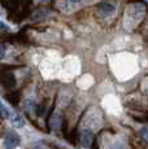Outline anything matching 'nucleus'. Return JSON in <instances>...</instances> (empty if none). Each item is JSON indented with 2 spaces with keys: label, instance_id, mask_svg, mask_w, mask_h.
Listing matches in <instances>:
<instances>
[{
  "label": "nucleus",
  "instance_id": "f257e3e1",
  "mask_svg": "<svg viewBox=\"0 0 148 149\" xmlns=\"http://www.w3.org/2000/svg\"><path fill=\"white\" fill-rule=\"evenodd\" d=\"M0 83H1V86L5 90L12 91L17 84L15 74L10 73V71H1L0 73Z\"/></svg>",
  "mask_w": 148,
  "mask_h": 149
},
{
  "label": "nucleus",
  "instance_id": "f03ea898",
  "mask_svg": "<svg viewBox=\"0 0 148 149\" xmlns=\"http://www.w3.org/2000/svg\"><path fill=\"white\" fill-rule=\"evenodd\" d=\"M20 143H21L20 136L15 132H9L4 136V141H3V144H4L5 149H15L20 145Z\"/></svg>",
  "mask_w": 148,
  "mask_h": 149
},
{
  "label": "nucleus",
  "instance_id": "7ed1b4c3",
  "mask_svg": "<svg viewBox=\"0 0 148 149\" xmlns=\"http://www.w3.org/2000/svg\"><path fill=\"white\" fill-rule=\"evenodd\" d=\"M79 140H81V144L84 148H91L94 140H95V135H94V132L90 128H84L81 132V135H79Z\"/></svg>",
  "mask_w": 148,
  "mask_h": 149
},
{
  "label": "nucleus",
  "instance_id": "20e7f679",
  "mask_svg": "<svg viewBox=\"0 0 148 149\" xmlns=\"http://www.w3.org/2000/svg\"><path fill=\"white\" fill-rule=\"evenodd\" d=\"M5 100L9 102L10 105L13 107H17L21 100V91H17V90H12V91H8V93H5Z\"/></svg>",
  "mask_w": 148,
  "mask_h": 149
},
{
  "label": "nucleus",
  "instance_id": "39448f33",
  "mask_svg": "<svg viewBox=\"0 0 148 149\" xmlns=\"http://www.w3.org/2000/svg\"><path fill=\"white\" fill-rule=\"evenodd\" d=\"M98 12L103 17L110 16V14L114 12V5L110 4V3H101V4L98 5Z\"/></svg>",
  "mask_w": 148,
  "mask_h": 149
},
{
  "label": "nucleus",
  "instance_id": "423d86ee",
  "mask_svg": "<svg viewBox=\"0 0 148 149\" xmlns=\"http://www.w3.org/2000/svg\"><path fill=\"white\" fill-rule=\"evenodd\" d=\"M64 137L70 143V144L75 147V145H77V141H78V139H79V135L77 134V127H74V128H72L70 131H68V134H66V135H65Z\"/></svg>",
  "mask_w": 148,
  "mask_h": 149
},
{
  "label": "nucleus",
  "instance_id": "0eeeda50",
  "mask_svg": "<svg viewBox=\"0 0 148 149\" xmlns=\"http://www.w3.org/2000/svg\"><path fill=\"white\" fill-rule=\"evenodd\" d=\"M129 143H130V147L133 149H144L146 148V144H143V140L139 136H130Z\"/></svg>",
  "mask_w": 148,
  "mask_h": 149
},
{
  "label": "nucleus",
  "instance_id": "6e6552de",
  "mask_svg": "<svg viewBox=\"0 0 148 149\" xmlns=\"http://www.w3.org/2000/svg\"><path fill=\"white\" fill-rule=\"evenodd\" d=\"M45 102L47 101H42V102H39L38 105H35V113L38 117H43L45 114V108H47Z\"/></svg>",
  "mask_w": 148,
  "mask_h": 149
},
{
  "label": "nucleus",
  "instance_id": "1a4fd4ad",
  "mask_svg": "<svg viewBox=\"0 0 148 149\" xmlns=\"http://www.w3.org/2000/svg\"><path fill=\"white\" fill-rule=\"evenodd\" d=\"M138 136L140 137L143 141H147L148 143V126H144V127H142L140 130H139Z\"/></svg>",
  "mask_w": 148,
  "mask_h": 149
},
{
  "label": "nucleus",
  "instance_id": "9d476101",
  "mask_svg": "<svg viewBox=\"0 0 148 149\" xmlns=\"http://www.w3.org/2000/svg\"><path fill=\"white\" fill-rule=\"evenodd\" d=\"M12 121H13V125H15L16 127H22V126H24V119H22L21 117H18V116L15 117Z\"/></svg>",
  "mask_w": 148,
  "mask_h": 149
},
{
  "label": "nucleus",
  "instance_id": "9b49d317",
  "mask_svg": "<svg viewBox=\"0 0 148 149\" xmlns=\"http://www.w3.org/2000/svg\"><path fill=\"white\" fill-rule=\"evenodd\" d=\"M0 114H1L4 118H9V117H10V113H9V111H8L4 107H3L1 104H0Z\"/></svg>",
  "mask_w": 148,
  "mask_h": 149
},
{
  "label": "nucleus",
  "instance_id": "f8f14e48",
  "mask_svg": "<svg viewBox=\"0 0 148 149\" xmlns=\"http://www.w3.org/2000/svg\"><path fill=\"white\" fill-rule=\"evenodd\" d=\"M4 53H5V48H4V45L0 43V60L3 58V56H4Z\"/></svg>",
  "mask_w": 148,
  "mask_h": 149
},
{
  "label": "nucleus",
  "instance_id": "ddd939ff",
  "mask_svg": "<svg viewBox=\"0 0 148 149\" xmlns=\"http://www.w3.org/2000/svg\"><path fill=\"white\" fill-rule=\"evenodd\" d=\"M91 149H99V144H98V140H94L92 145H91Z\"/></svg>",
  "mask_w": 148,
  "mask_h": 149
},
{
  "label": "nucleus",
  "instance_id": "4468645a",
  "mask_svg": "<svg viewBox=\"0 0 148 149\" xmlns=\"http://www.w3.org/2000/svg\"><path fill=\"white\" fill-rule=\"evenodd\" d=\"M69 3H72V4H77V3H79L81 0H68Z\"/></svg>",
  "mask_w": 148,
  "mask_h": 149
},
{
  "label": "nucleus",
  "instance_id": "2eb2a0df",
  "mask_svg": "<svg viewBox=\"0 0 148 149\" xmlns=\"http://www.w3.org/2000/svg\"><path fill=\"white\" fill-rule=\"evenodd\" d=\"M50 148H51V149H61V148H59V147H56V145H53V144H51V143H50Z\"/></svg>",
  "mask_w": 148,
  "mask_h": 149
},
{
  "label": "nucleus",
  "instance_id": "dca6fc26",
  "mask_svg": "<svg viewBox=\"0 0 148 149\" xmlns=\"http://www.w3.org/2000/svg\"><path fill=\"white\" fill-rule=\"evenodd\" d=\"M0 29H1V30H4V29H7V27H5V25L3 24L1 21H0Z\"/></svg>",
  "mask_w": 148,
  "mask_h": 149
},
{
  "label": "nucleus",
  "instance_id": "f3484780",
  "mask_svg": "<svg viewBox=\"0 0 148 149\" xmlns=\"http://www.w3.org/2000/svg\"><path fill=\"white\" fill-rule=\"evenodd\" d=\"M144 149H148V145H146V148H144Z\"/></svg>",
  "mask_w": 148,
  "mask_h": 149
}]
</instances>
